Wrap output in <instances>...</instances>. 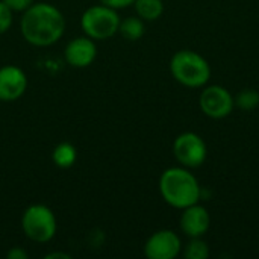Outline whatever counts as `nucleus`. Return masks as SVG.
Here are the masks:
<instances>
[{
  "mask_svg": "<svg viewBox=\"0 0 259 259\" xmlns=\"http://www.w3.org/2000/svg\"><path fill=\"white\" fill-rule=\"evenodd\" d=\"M65 17L52 3L38 2L29 6L20 20V32L35 47H50L65 33Z\"/></svg>",
  "mask_w": 259,
  "mask_h": 259,
  "instance_id": "nucleus-1",
  "label": "nucleus"
},
{
  "mask_svg": "<svg viewBox=\"0 0 259 259\" xmlns=\"http://www.w3.org/2000/svg\"><path fill=\"white\" fill-rule=\"evenodd\" d=\"M159 193L164 202L176 209H185L202 199V187L187 167H170L159 178Z\"/></svg>",
  "mask_w": 259,
  "mask_h": 259,
  "instance_id": "nucleus-2",
  "label": "nucleus"
},
{
  "mask_svg": "<svg viewBox=\"0 0 259 259\" xmlns=\"http://www.w3.org/2000/svg\"><path fill=\"white\" fill-rule=\"evenodd\" d=\"M171 76L184 87L203 88L211 77L208 61L193 50H179L170 59Z\"/></svg>",
  "mask_w": 259,
  "mask_h": 259,
  "instance_id": "nucleus-3",
  "label": "nucleus"
},
{
  "mask_svg": "<svg viewBox=\"0 0 259 259\" xmlns=\"http://www.w3.org/2000/svg\"><path fill=\"white\" fill-rule=\"evenodd\" d=\"M21 229L27 240L39 244L49 243L55 238L58 231L56 217L49 206L33 203L27 206L21 215Z\"/></svg>",
  "mask_w": 259,
  "mask_h": 259,
  "instance_id": "nucleus-4",
  "label": "nucleus"
},
{
  "mask_svg": "<svg viewBox=\"0 0 259 259\" xmlns=\"http://www.w3.org/2000/svg\"><path fill=\"white\" fill-rule=\"evenodd\" d=\"M120 21L121 18L115 9L99 3L83 11L80 17V29L83 35L90 36L91 39L103 41L118 33Z\"/></svg>",
  "mask_w": 259,
  "mask_h": 259,
  "instance_id": "nucleus-5",
  "label": "nucleus"
},
{
  "mask_svg": "<svg viewBox=\"0 0 259 259\" xmlns=\"http://www.w3.org/2000/svg\"><path fill=\"white\" fill-rule=\"evenodd\" d=\"M173 155L182 167L197 168L205 162L208 149L200 135L196 132H184L173 143Z\"/></svg>",
  "mask_w": 259,
  "mask_h": 259,
  "instance_id": "nucleus-6",
  "label": "nucleus"
},
{
  "mask_svg": "<svg viewBox=\"0 0 259 259\" xmlns=\"http://www.w3.org/2000/svg\"><path fill=\"white\" fill-rule=\"evenodd\" d=\"M199 105L202 112L214 120L226 118L235 106L234 96L222 85H209L205 87L200 93Z\"/></svg>",
  "mask_w": 259,
  "mask_h": 259,
  "instance_id": "nucleus-7",
  "label": "nucleus"
},
{
  "mask_svg": "<svg viewBox=\"0 0 259 259\" xmlns=\"http://www.w3.org/2000/svg\"><path fill=\"white\" fill-rule=\"evenodd\" d=\"M182 252L179 235L170 229H161L152 234L144 244V255L149 259H175Z\"/></svg>",
  "mask_w": 259,
  "mask_h": 259,
  "instance_id": "nucleus-8",
  "label": "nucleus"
},
{
  "mask_svg": "<svg viewBox=\"0 0 259 259\" xmlns=\"http://www.w3.org/2000/svg\"><path fill=\"white\" fill-rule=\"evenodd\" d=\"M64 58L67 64L73 68H87L97 58L96 41L90 36H77L67 42L64 49Z\"/></svg>",
  "mask_w": 259,
  "mask_h": 259,
  "instance_id": "nucleus-9",
  "label": "nucleus"
},
{
  "mask_svg": "<svg viewBox=\"0 0 259 259\" xmlns=\"http://www.w3.org/2000/svg\"><path fill=\"white\" fill-rule=\"evenodd\" d=\"M27 90V76L17 65L0 68V102H15Z\"/></svg>",
  "mask_w": 259,
  "mask_h": 259,
  "instance_id": "nucleus-10",
  "label": "nucleus"
},
{
  "mask_svg": "<svg viewBox=\"0 0 259 259\" xmlns=\"http://www.w3.org/2000/svg\"><path fill=\"white\" fill-rule=\"evenodd\" d=\"M181 231L190 238H199L209 231L211 215L208 209L199 203H194L185 209H182L181 215Z\"/></svg>",
  "mask_w": 259,
  "mask_h": 259,
  "instance_id": "nucleus-11",
  "label": "nucleus"
},
{
  "mask_svg": "<svg viewBox=\"0 0 259 259\" xmlns=\"http://www.w3.org/2000/svg\"><path fill=\"white\" fill-rule=\"evenodd\" d=\"M137 15L144 21H155L164 12L162 0H135L134 5Z\"/></svg>",
  "mask_w": 259,
  "mask_h": 259,
  "instance_id": "nucleus-12",
  "label": "nucleus"
},
{
  "mask_svg": "<svg viewBox=\"0 0 259 259\" xmlns=\"http://www.w3.org/2000/svg\"><path fill=\"white\" fill-rule=\"evenodd\" d=\"M53 164L59 168H70L77 159V150L71 143H59L52 153Z\"/></svg>",
  "mask_w": 259,
  "mask_h": 259,
  "instance_id": "nucleus-13",
  "label": "nucleus"
},
{
  "mask_svg": "<svg viewBox=\"0 0 259 259\" xmlns=\"http://www.w3.org/2000/svg\"><path fill=\"white\" fill-rule=\"evenodd\" d=\"M146 32L144 20H141L138 15L137 17H126L124 20L120 21L118 26V33L127 39V41H137L140 39Z\"/></svg>",
  "mask_w": 259,
  "mask_h": 259,
  "instance_id": "nucleus-14",
  "label": "nucleus"
},
{
  "mask_svg": "<svg viewBox=\"0 0 259 259\" xmlns=\"http://www.w3.org/2000/svg\"><path fill=\"white\" fill-rule=\"evenodd\" d=\"M234 100L240 109L253 111L259 106V93L252 88H244L237 94V97H234Z\"/></svg>",
  "mask_w": 259,
  "mask_h": 259,
  "instance_id": "nucleus-15",
  "label": "nucleus"
},
{
  "mask_svg": "<svg viewBox=\"0 0 259 259\" xmlns=\"http://www.w3.org/2000/svg\"><path fill=\"white\" fill-rule=\"evenodd\" d=\"M184 256L187 259H206L209 256V247L202 237L190 238V243L184 249Z\"/></svg>",
  "mask_w": 259,
  "mask_h": 259,
  "instance_id": "nucleus-16",
  "label": "nucleus"
},
{
  "mask_svg": "<svg viewBox=\"0 0 259 259\" xmlns=\"http://www.w3.org/2000/svg\"><path fill=\"white\" fill-rule=\"evenodd\" d=\"M14 21V12L0 0V35L6 33Z\"/></svg>",
  "mask_w": 259,
  "mask_h": 259,
  "instance_id": "nucleus-17",
  "label": "nucleus"
},
{
  "mask_svg": "<svg viewBox=\"0 0 259 259\" xmlns=\"http://www.w3.org/2000/svg\"><path fill=\"white\" fill-rule=\"evenodd\" d=\"M12 12H24L29 6H32L35 2L33 0H2Z\"/></svg>",
  "mask_w": 259,
  "mask_h": 259,
  "instance_id": "nucleus-18",
  "label": "nucleus"
},
{
  "mask_svg": "<svg viewBox=\"0 0 259 259\" xmlns=\"http://www.w3.org/2000/svg\"><path fill=\"white\" fill-rule=\"evenodd\" d=\"M134 2H135V0H99V3H102V5H105V6H109V8L115 9V11H118V9H126V8H129V6H132Z\"/></svg>",
  "mask_w": 259,
  "mask_h": 259,
  "instance_id": "nucleus-19",
  "label": "nucleus"
},
{
  "mask_svg": "<svg viewBox=\"0 0 259 259\" xmlns=\"http://www.w3.org/2000/svg\"><path fill=\"white\" fill-rule=\"evenodd\" d=\"M6 258L8 259H27L29 258V253L23 249V247H12L8 250L6 253Z\"/></svg>",
  "mask_w": 259,
  "mask_h": 259,
  "instance_id": "nucleus-20",
  "label": "nucleus"
},
{
  "mask_svg": "<svg viewBox=\"0 0 259 259\" xmlns=\"http://www.w3.org/2000/svg\"><path fill=\"white\" fill-rule=\"evenodd\" d=\"M46 259H70L71 256L68 255V253H65V252H52V253H47Z\"/></svg>",
  "mask_w": 259,
  "mask_h": 259,
  "instance_id": "nucleus-21",
  "label": "nucleus"
}]
</instances>
